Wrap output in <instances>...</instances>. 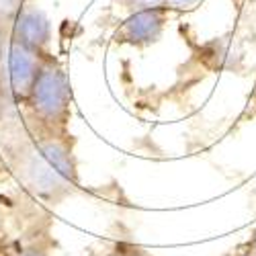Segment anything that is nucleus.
<instances>
[{
  "instance_id": "nucleus-1",
  "label": "nucleus",
  "mask_w": 256,
  "mask_h": 256,
  "mask_svg": "<svg viewBox=\"0 0 256 256\" xmlns=\"http://www.w3.org/2000/svg\"><path fill=\"white\" fill-rule=\"evenodd\" d=\"M31 132L16 154V172L35 197L56 205L78 186L74 140L68 130L31 127Z\"/></svg>"
},
{
  "instance_id": "nucleus-2",
  "label": "nucleus",
  "mask_w": 256,
  "mask_h": 256,
  "mask_svg": "<svg viewBox=\"0 0 256 256\" xmlns=\"http://www.w3.org/2000/svg\"><path fill=\"white\" fill-rule=\"evenodd\" d=\"M31 127L41 130H68L72 117V88L66 70L54 54H48L33 88L23 104Z\"/></svg>"
},
{
  "instance_id": "nucleus-3",
  "label": "nucleus",
  "mask_w": 256,
  "mask_h": 256,
  "mask_svg": "<svg viewBox=\"0 0 256 256\" xmlns=\"http://www.w3.org/2000/svg\"><path fill=\"white\" fill-rule=\"evenodd\" d=\"M46 56L8 37L0 52V100L23 106Z\"/></svg>"
},
{
  "instance_id": "nucleus-4",
  "label": "nucleus",
  "mask_w": 256,
  "mask_h": 256,
  "mask_svg": "<svg viewBox=\"0 0 256 256\" xmlns=\"http://www.w3.org/2000/svg\"><path fill=\"white\" fill-rule=\"evenodd\" d=\"M168 8H142L132 10L123 18V23L115 31V44L119 46H132V48H150L152 44L162 37L166 23H168Z\"/></svg>"
},
{
  "instance_id": "nucleus-5",
  "label": "nucleus",
  "mask_w": 256,
  "mask_h": 256,
  "mask_svg": "<svg viewBox=\"0 0 256 256\" xmlns=\"http://www.w3.org/2000/svg\"><path fill=\"white\" fill-rule=\"evenodd\" d=\"M8 37L16 39L41 54H52V23L50 16L41 10L33 0H25L16 16L8 25Z\"/></svg>"
},
{
  "instance_id": "nucleus-6",
  "label": "nucleus",
  "mask_w": 256,
  "mask_h": 256,
  "mask_svg": "<svg viewBox=\"0 0 256 256\" xmlns=\"http://www.w3.org/2000/svg\"><path fill=\"white\" fill-rule=\"evenodd\" d=\"M8 256H52V240L48 238V234L37 232V236L20 242Z\"/></svg>"
},
{
  "instance_id": "nucleus-7",
  "label": "nucleus",
  "mask_w": 256,
  "mask_h": 256,
  "mask_svg": "<svg viewBox=\"0 0 256 256\" xmlns=\"http://www.w3.org/2000/svg\"><path fill=\"white\" fill-rule=\"evenodd\" d=\"M94 256H148V252H144L140 246L136 244H127V242H117L113 244L111 248L102 250L100 254H94Z\"/></svg>"
},
{
  "instance_id": "nucleus-8",
  "label": "nucleus",
  "mask_w": 256,
  "mask_h": 256,
  "mask_svg": "<svg viewBox=\"0 0 256 256\" xmlns=\"http://www.w3.org/2000/svg\"><path fill=\"white\" fill-rule=\"evenodd\" d=\"M25 0H0V23H4L6 27L12 23V18L16 16L18 8L23 6Z\"/></svg>"
},
{
  "instance_id": "nucleus-9",
  "label": "nucleus",
  "mask_w": 256,
  "mask_h": 256,
  "mask_svg": "<svg viewBox=\"0 0 256 256\" xmlns=\"http://www.w3.org/2000/svg\"><path fill=\"white\" fill-rule=\"evenodd\" d=\"M119 2L127 10H142V8H156V6H166V0H119Z\"/></svg>"
},
{
  "instance_id": "nucleus-10",
  "label": "nucleus",
  "mask_w": 256,
  "mask_h": 256,
  "mask_svg": "<svg viewBox=\"0 0 256 256\" xmlns=\"http://www.w3.org/2000/svg\"><path fill=\"white\" fill-rule=\"evenodd\" d=\"M201 2L203 0H166V8L168 10H190Z\"/></svg>"
},
{
  "instance_id": "nucleus-11",
  "label": "nucleus",
  "mask_w": 256,
  "mask_h": 256,
  "mask_svg": "<svg viewBox=\"0 0 256 256\" xmlns=\"http://www.w3.org/2000/svg\"><path fill=\"white\" fill-rule=\"evenodd\" d=\"M6 41H8V27L4 23H0V52H2Z\"/></svg>"
}]
</instances>
